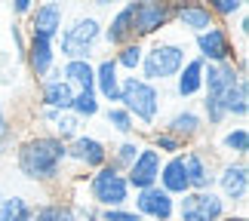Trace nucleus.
<instances>
[{"label": "nucleus", "mask_w": 249, "mask_h": 221, "mask_svg": "<svg viewBox=\"0 0 249 221\" xmlns=\"http://www.w3.org/2000/svg\"><path fill=\"white\" fill-rule=\"evenodd\" d=\"M102 117H105V123H108V129H114L120 138L136 136V123H132V117L120 108V104H105V108H102Z\"/></svg>", "instance_id": "31"}, {"label": "nucleus", "mask_w": 249, "mask_h": 221, "mask_svg": "<svg viewBox=\"0 0 249 221\" xmlns=\"http://www.w3.org/2000/svg\"><path fill=\"white\" fill-rule=\"evenodd\" d=\"M68 166V145L50 132H31L16 141V169L34 185H59Z\"/></svg>", "instance_id": "1"}, {"label": "nucleus", "mask_w": 249, "mask_h": 221, "mask_svg": "<svg viewBox=\"0 0 249 221\" xmlns=\"http://www.w3.org/2000/svg\"><path fill=\"white\" fill-rule=\"evenodd\" d=\"M129 9H132V31H136V40L142 43L172 28V3L139 0V3H129Z\"/></svg>", "instance_id": "9"}, {"label": "nucleus", "mask_w": 249, "mask_h": 221, "mask_svg": "<svg viewBox=\"0 0 249 221\" xmlns=\"http://www.w3.org/2000/svg\"><path fill=\"white\" fill-rule=\"evenodd\" d=\"M37 92H40V108H50V111H71L74 89L62 80L59 68L46 77V80L37 83Z\"/></svg>", "instance_id": "20"}, {"label": "nucleus", "mask_w": 249, "mask_h": 221, "mask_svg": "<svg viewBox=\"0 0 249 221\" xmlns=\"http://www.w3.org/2000/svg\"><path fill=\"white\" fill-rule=\"evenodd\" d=\"M59 74L74 92H86L95 86V65L92 62H62Z\"/></svg>", "instance_id": "24"}, {"label": "nucleus", "mask_w": 249, "mask_h": 221, "mask_svg": "<svg viewBox=\"0 0 249 221\" xmlns=\"http://www.w3.org/2000/svg\"><path fill=\"white\" fill-rule=\"evenodd\" d=\"M209 13H213V18L215 22H222V25H228L231 18H237L246 9V3L243 0H209Z\"/></svg>", "instance_id": "36"}, {"label": "nucleus", "mask_w": 249, "mask_h": 221, "mask_svg": "<svg viewBox=\"0 0 249 221\" xmlns=\"http://www.w3.org/2000/svg\"><path fill=\"white\" fill-rule=\"evenodd\" d=\"M160 166H163V157H160V153L145 141L142 151H139V157H136V163L123 172L132 194H136V190H145V187H154L157 185V175H160Z\"/></svg>", "instance_id": "16"}, {"label": "nucleus", "mask_w": 249, "mask_h": 221, "mask_svg": "<svg viewBox=\"0 0 249 221\" xmlns=\"http://www.w3.org/2000/svg\"><path fill=\"white\" fill-rule=\"evenodd\" d=\"M22 62L28 65V71L37 83L46 80L55 68H59V52H55V40H46V37H28L25 55Z\"/></svg>", "instance_id": "14"}, {"label": "nucleus", "mask_w": 249, "mask_h": 221, "mask_svg": "<svg viewBox=\"0 0 249 221\" xmlns=\"http://www.w3.org/2000/svg\"><path fill=\"white\" fill-rule=\"evenodd\" d=\"M136 40V31H132V9L129 3L117 6L114 13L108 16V22L102 28V46H108V50H120L123 43Z\"/></svg>", "instance_id": "19"}, {"label": "nucleus", "mask_w": 249, "mask_h": 221, "mask_svg": "<svg viewBox=\"0 0 249 221\" xmlns=\"http://www.w3.org/2000/svg\"><path fill=\"white\" fill-rule=\"evenodd\" d=\"M218 148L228 153V160H246L249 153V129L246 123H237V126H228L218 138Z\"/></svg>", "instance_id": "26"}, {"label": "nucleus", "mask_w": 249, "mask_h": 221, "mask_svg": "<svg viewBox=\"0 0 249 221\" xmlns=\"http://www.w3.org/2000/svg\"><path fill=\"white\" fill-rule=\"evenodd\" d=\"M9 37H13V43H16V52H18V59L25 55V46H28V34H25V25L22 22H9Z\"/></svg>", "instance_id": "39"}, {"label": "nucleus", "mask_w": 249, "mask_h": 221, "mask_svg": "<svg viewBox=\"0 0 249 221\" xmlns=\"http://www.w3.org/2000/svg\"><path fill=\"white\" fill-rule=\"evenodd\" d=\"M132 209L142 215V221H172L176 218V197H169L163 187H145L136 190Z\"/></svg>", "instance_id": "15"}, {"label": "nucleus", "mask_w": 249, "mask_h": 221, "mask_svg": "<svg viewBox=\"0 0 249 221\" xmlns=\"http://www.w3.org/2000/svg\"><path fill=\"white\" fill-rule=\"evenodd\" d=\"M172 92L181 102H191L197 95H203V62L197 55H188V62L181 65V71L172 80Z\"/></svg>", "instance_id": "21"}, {"label": "nucleus", "mask_w": 249, "mask_h": 221, "mask_svg": "<svg viewBox=\"0 0 249 221\" xmlns=\"http://www.w3.org/2000/svg\"><path fill=\"white\" fill-rule=\"evenodd\" d=\"M237 34H240V40L246 43V37H249V13H246V9L237 16Z\"/></svg>", "instance_id": "41"}, {"label": "nucleus", "mask_w": 249, "mask_h": 221, "mask_svg": "<svg viewBox=\"0 0 249 221\" xmlns=\"http://www.w3.org/2000/svg\"><path fill=\"white\" fill-rule=\"evenodd\" d=\"M231 209L215 190H188L185 197L176 200V218L172 221H218Z\"/></svg>", "instance_id": "8"}, {"label": "nucleus", "mask_w": 249, "mask_h": 221, "mask_svg": "<svg viewBox=\"0 0 249 221\" xmlns=\"http://www.w3.org/2000/svg\"><path fill=\"white\" fill-rule=\"evenodd\" d=\"M34 206L37 203L25 194H6L0 200V221H31Z\"/></svg>", "instance_id": "27"}, {"label": "nucleus", "mask_w": 249, "mask_h": 221, "mask_svg": "<svg viewBox=\"0 0 249 221\" xmlns=\"http://www.w3.org/2000/svg\"><path fill=\"white\" fill-rule=\"evenodd\" d=\"M111 148L105 145L99 136H89V132H80L74 141H68V163H74L83 172H95L108 163Z\"/></svg>", "instance_id": "11"}, {"label": "nucleus", "mask_w": 249, "mask_h": 221, "mask_svg": "<svg viewBox=\"0 0 249 221\" xmlns=\"http://www.w3.org/2000/svg\"><path fill=\"white\" fill-rule=\"evenodd\" d=\"M95 65V95H99L102 104H117L120 99V83H123V74L117 68V62H114V55H102Z\"/></svg>", "instance_id": "18"}, {"label": "nucleus", "mask_w": 249, "mask_h": 221, "mask_svg": "<svg viewBox=\"0 0 249 221\" xmlns=\"http://www.w3.org/2000/svg\"><path fill=\"white\" fill-rule=\"evenodd\" d=\"M31 221H77L71 206L65 200H50V203H37Z\"/></svg>", "instance_id": "33"}, {"label": "nucleus", "mask_w": 249, "mask_h": 221, "mask_svg": "<svg viewBox=\"0 0 249 221\" xmlns=\"http://www.w3.org/2000/svg\"><path fill=\"white\" fill-rule=\"evenodd\" d=\"M99 221H142V215L132 206H120V209H99Z\"/></svg>", "instance_id": "38"}, {"label": "nucleus", "mask_w": 249, "mask_h": 221, "mask_svg": "<svg viewBox=\"0 0 249 221\" xmlns=\"http://www.w3.org/2000/svg\"><path fill=\"white\" fill-rule=\"evenodd\" d=\"M215 194L225 200V206H237V212H246L249 197V166L246 160H225L215 172Z\"/></svg>", "instance_id": "6"}, {"label": "nucleus", "mask_w": 249, "mask_h": 221, "mask_svg": "<svg viewBox=\"0 0 249 221\" xmlns=\"http://www.w3.org/2000/svg\"><path fill=\"white\" fill-rule=\"evenodd\" d=\"M102 28L105 22L95 13H74V18H68L55 37V52L62 55V62H92V55L102 50Z\"/></svg>", "instance_id": "3"}, {"label": "nucleus", "mask_w": 249, "mask_h": 221, "mask_svg": "<svg viewBox=\"0 0 249 221\" xmlns=\"http://www.w3.org/2000/svg\"><path fill=\"white\" fill-rule=\"evenodd\" d=\"M31 9H34V0H13V18H16V22L28 18V16H31Z\"/></svg>", "instance_id": "40"}, {"label": "nucleus", "mask_w": 249, "mask_h": 221, "mask_svg": "<svg viewBox=\"0 0 249 221\" xmlns=\"http://www.w3.org/2000/svg\"><path fill=\"white\" fill-rule=\"evenodd\" d=\"M111 55H114V62H117L120 74H139L142 55H145V43H142V40H129V43H123L120 50H114Z\"/></svg>", "instance_id": "29"}, {"label": "nucleus", "mask_w": 249, "mask_h": 221, "mask_svg": "<svg viewBox=\"0 0 249 221\" xmlns=\"http://www.w3.org/2000/svg\"><path fill=\"white\" fill-rule=\"evenodd\" d=\"M218 221H249V218H246V212H228V215H222Z\"/></svg>", "instance_id": "42"}, {"label": "nucleus", "mask_w": 249, "mask_h": 221, "mask_svg": "<svg viewBox=\"0 0 249 221\" xmlns=\"http://www.w3.org/2000/svg\"><path fill=\"white\" fill-rule=\"evenodd\" d=\"M83 132V120L80 117H74L71 111H59L53 117V123H50V136H55L59 141H65V145H68V141H74Z\"/></svg>", "instance_id": "30"}, {"label": "nucleus", "mask_w": 249, "mask_h": 221, "mask_svg": "<svg viewBox=\"0 0 249 221\" xmlns=\"http://www.w3.org/2000/svg\"><path fill=\"white\" fill-rule=\"evenodd\" d=\"M163 132H169V136H176L185 148H194L200 138L206 136V123L203 117H200V111L197 108H176L169 114V117L163 120V126H160Z\"/></svg>", "instance_id": "13"}, {"label": "nucleus", "mask_w": 249, "mask_h": 221, "mask_svg": "<svg viewBox=\"0 0 249 221\" xmlns=\"http://www.w3.org/2000/svg\"><path fill=\"white\" fill-rule=\"evenodd\" d=\"M185 160V169H188V185L191 190H215V172H218V163L213 157V151L203 148V145H194L181 153Z\"/></svg>", "instance_id": "10"}, {"label": "nucleus", "mask_w": 249, "mask_h": 221, "mask_svg": "<svg viewBox=\"0 0 249 221\" xmlns=\"http://www.w3.org/2000/svg\"><path fill=\"white\" fill-rule=\"evenodd\" d=\"M185 62H188V43L178 40L172 31H163V34L151 37V43H145L139 77L145 83H154L163 89V83L176 80V74L181 71Z\"/></svg>", "instance_id": "2"}, {"label": "nucleus", "mask_w": 249, "mask_h": 221, "mask_svg": "<svg viewBox=\"0 0 249 221\" xmlns=\"http://www.w3.org/2000/svg\"><path fill=\"white\" fill-rule=\"evenodd\" d=\"M105 104L99 102V95H95V89H86V92H74V102H71V114L74 117H80L83 123L99 117Z\"/></svg>", "instance_id": "32"}, {"label": "nucleus", "mask_w": 249, "mask_h": 221, "mask_svg": "<svg viewBox=\"0 0 249 221\" xmlns=\"http://www.w3.org/2000/svg\"><path fill=\"white\" fill-rule=\"evenodd\" d=\"M194 50H197V59L206 62V65H222V62H237V55H243L246 50H237L234 46V34L231 28L215 22L209 31L197 34L194 37Z\"/></svg>", "instance_id": "7"}, {"label": "nucleus", "mask_w": 249, "mask_h": 221, "mask_svg": "<svg viewBox=\"0 0 249 221\" xmlns=\"http://www.w3.org/2000/svg\"><path fill=\"white\" fill-rule=\"evenodd\" d=\"M222 108L228 114V120H237V123L246 120V114H249V80L246 77H240V80L222 95Z\"/></svg>", "instance_id": "25"}, {"label": "nucleus", "mask_w": 249, "mask_h": 221, "mask_svg": "<svg viewBox=\"0 0 249 221\" xmlns=\"http://www.w3.org/2000/svg\"><path fill=\"white\" fill-rule=\"evenodd\" d=\"M117 104L129 114L142 132H154L160 114H163V89L154 83H145L139 74H126L120 83Z\"/></svg>", "instance_id": "4"}, {"label": "nucleus", "mask_w": 249, "mask_h": 221, "mask_svg": "<svg viewBox=\"0 0 249 221\" xmlns=\"http://www.w3.org/2000/svg\"><path fill=\"white\" fill-rule=\"evenodd\" d=\"M197 111H200V117H203L206 129H218V126H225V123H228V114L222 108V99H209V95H203Z\"/></svg>", "instance_id": "35"}, {"label": "nucleus", "mask_w": 249, "mask_h": 221, "mask_svg": "<svg viewBox=\"0 0 249 221\" xmlns=\"http://www.w3.org/2000/svg\"><path fill=\"white\" fill-rule=\"evenodd\" d=\"M148 145L154 148L160 157H178V153H185L188 148L181 145V141L176 138V136H169V132H163V129H154V132H148Z\"/></svg>", "instance_id": "34"}, {"label": "nucleus", "mask_w": 249, "mask_h": 221, "mask_svg": "<svg viewBox=\"0 0 249 221\" xmlns=\"http://www.w3.org/2000/svg\"><path fill=\"white\" fill-rule=\"evenodd\" d=\"M13 148H16V126H13V120H9V114H6L3 99H0V157L9 153Z\"/></svg>", "instance_id": "37"}, {"label": "nucleus", "mask_w": 249, "mask_h": 221, "mask_svg": "<svg viewBox=\"0 0 249 221\" xmlns=\"http://www.w3.org/2000/svg\"><path fill=\"white\" fill-rule=\"evenodd\" d=\"M172 25H176L181 34L197 37V34L209 31V28L215 25V18H213L206 3H172Z\"/></svg>", "instance_id": "17"}, {"label": "nucleus", "mask_w": 249, "mask_h": 221, "mask_svg": "<svg viewBox=\"0 0 249 221\" xmlns=\"http://www.w3.org/2000/svg\"><path fill=\"white\" fill-rule=\"evenodd\" d=\"M157 187H163L169 197H185L191 185H188V169H185V160L178 157H166L163 166H160V175H157Z\"/></svg>", "instance_id": "23"}, {"label": "nucleus", "mask_w": 249, "mask_h": 221, "mask_svg": "<svg viewBox=\"0 0 249 221\" xmlns=\"http://www.w3.org/2000/svg\"><path fill=\"white\" fill-rule=\"evenodd\" d=\"M65 22H68V6L50 0V3H34L25 28H28V37H46V40H55Z\"/></svg>", "instance_id": "12"}, {"label": "nucleus", "mask_w": 249, "mask_h": 221, "mask_svg": "<svg viewBox=\"0 0 249 221\" xmlns=\"http://www.w3.org/2000/svg\"><path fill=\"white\" fill-rule=\"evenodd\" d=\"M142 145H145V138H139V136H129V138H120L117 145L111 148V153H108V163L117 172H126L132 163H136V157H139V151H142Z\"/></svg>", "instance_id": "28"}, {"label": "nucleus", "mask_w": 249, "mask_h": 221, "mask_svg": "<svg viewBox=\"0 0 249 221\" xmlns=\"http://www.w3.org/2000/svg\"><path fill=\"white\" fill-rule=\"evenodd\" d=\"M86 194H89V203L99 206V209H120V206H129V200H132L126 175L117 172L111 163H105L102 169L89 172V178H86Z\"/></svg>", "instance_id": "5"}, {"label": "nucleus", "mask_w": 249, "mask_h": 221, "mask_svg": "<svg viewBox=\"0 0 249 221\" xmlns=\"http://www.w3.org/2000/svg\"><path fill=\"white\" fill-rule=\"evenodd\" d=\"M237 80H240V74H237L234 62H222V65L203 62V95H209V99H222Z\"/></svg>", "instance_id": "22"}]
</instances>
